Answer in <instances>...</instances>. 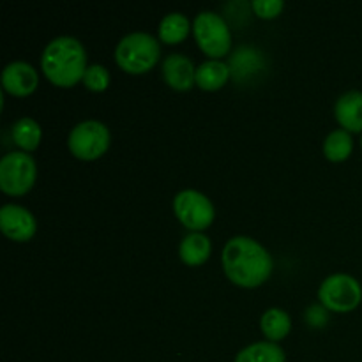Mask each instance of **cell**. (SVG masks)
<instances>
[{
	"instance_id": "obj_1",
	"label": "cell",
	"mask_w": 362,
	"mask_h": 362,
	"mask_svg": "<svg viewBox=\"0 0 362 362\" xmlns=\"http://www.w3.org/2000/svg\"><path fill=\"white\" fill-rule=\"evenodd\" d=\"M223 269L240 286H258L272 271V258L258 240L246 235L232 237L223 247Z\"/></svg>"
},
{
	"instance_id": "obj_2",
	"label": "cell",
	"mask_w": 362,
	"mask_h": 362,
	"mask_svg": "<svg viewBox=\"0 0 362 362\" xmlns=\"http://www.w3.org/2000/svg\"><path fill=\"white\" fill-rule=\"evenodd\" d=\"M41 66L46 76L60 87H71L83 80L87 71V53L83 45L71 35L52 39L42 49Z\"/></svg>"
},
{
	"instance_id": "obj_3",
	"label": "cell",
	"mask_w": 362,
	"mask_h": 362,
	"mask_svg": "<svg viewBox=\"0 0 362 362\" xmlns=\"http://www.w3.org/2000/svg\"><path fill=\"white\" fill-rule=\"evenodd\" d=\"M158 39L148 32H129L119 41L115 48V59L122 69L129 73H145L159 59Z\"/></svg>"
},
{
	"instance_id": "obj_4",
	"label": "cell",
	"mask_w": 362,
	"mask_h": 362,
	"mask_svg": "<svg viewBox=\"0 0 362 362\" xmlns=\"http://www.w3.org/2000/svg\"><path fill=\"white\" fill-rule=\"evenodd\" d=\"M193 32L198 46L211 57H223L232 45L228 23L225 18L212 11H202L193 21Z\"/></svg>"
},
{
	"instance_id": "obj_5",
	"label": "cell",
	"mask_w": 362,
	"mask_h": 362,
	"mask_svg": "<svg viewBox=\"0 0 362 362\" xmlns=\"http://www.w3.org/2000/svg\"><path fill=\"white\" fill-rule=\"evenodd\" d=\"M318 297L327 310L352 311L362 299V286L354 276L336 272L327 276L318 288Z\"/></svg>"
},
{
	"instance_id": "obj_6",
	"label": "cell",
	"mask_w": 362,
	"mask_h": 362,
	"mask_svg": "<svg viewBox=\"0 0 362 362\" xmlns=\"http://www.w3.org/2000/svg\"><path fill=\"white\" fill-rule=\"evenodd\" d=\"M35 180V161L28 152L14 151L0 159V187L9 194H23Z\"/></svg>"
},
{
	"instance_id": "obj_7",
	"label": "cell",
	"mask_w": 362,
	"mask_h": 362,
	"mask_svg": "<svg viewBox=\"0 0 362 362\" xmlns=\"http://www.w3.org/2000/svg\"><path fill=\"white\" fill-rule=\"evenodd\" d=\"M67 145L76 158L95 159L108 148L110 131L99 120H81L71 129Z\"/></svg>"
},
{
	"instance_id": "obj_8",
	"label": "cell",
	"mask_w": 362,
	"mask_h": 362,
	"mask_svg": "<svg viewBox=\"0 0 362 362\" xmlns=\"http://www.w3.org/2000/svg\"><path fill=\"white\" fill-rule=\"evenodd\" d=\"M173 209L184 226L200 232L214 219V205L197 189H182L173 198Z\"/></svg>"
},
{
	"instance_id": "obj_9",
	"label": "cell",
	"mask_w": 362,
	"mask_h": 362,
	"mask_svg": "<svg viewBox=\"0 0 362 362\" xmlns=\"http://www.w3.org/2000/svg\"><path fill=\"white\" fill-rule=\"evenodd\" d=\"M0 228L13 240H28L35 233V218L28 209L7 204L0 209Z\"/></svg>"
},
{
	"instance_id": "obj_10",
	"label": "cell",
	"mask_w": 362,
	"mask_h": 362,
	"mask_svg": "<svg viewBox=\"0 0 362 362\" xmlns=\"http://www.w3.org/2000/svg\"><path fill=\"white\" fill-rule=\"evenodd\" d=\"M37 71L25 60H13L2 71V85L14 95H27L37 87Z\"/></svg>"
},
{
	"instance_id": "obj_11",
	"label": "cell",
	"mask_w": 362,
	"mask_h": 362,
	"mask_svg": "<svg viewBox=\"0 0 362 362\" xmlns=\"http://www.w3.org/2000/svg\"><path fill=\"white\" fill-rule=\"evenodd\" d=\"M163 74L170 87L177 90H187L197 81V67L189 57L182 53H172L163 62Z\"/></svg>"
},
{
	"instance_id": "obj_12",
	"label": "cell",
	"mask_w": 362,
	"mask_h": 362,
	"mask_svg": "<svg viewBox=\"0 0 362 362\" xmlns=\"http://www.w3.org/2000/svg\"><path fill=\"white\" fill-rule=\"evenodd\" d=\"M334 113L346 131H362V92L349 90L336 99Z\"/></svg>"
},
{
	"instance_id": "obj_13",
	"label": "cell",
	"mask_w": 362,
	"mask_h": 362,
	"mask_svg": "<svg viewBox=\"0 0 362 362\" xmlns=\"http://www.w3.org/2000/svg\"><path fill=\"white\" fill-rule=\"evenodd\" d=\"M212 250L211 239L202 232H191L182 237L179 246V255L186 264L200 265L209 258Z\"/></svg>"
},
{
	"instance_id": "obj_14",
	"label": "cell",
	"mask_w": 362,
	"mask_h": 362,
	"mask_svg": "<svg viewBox=\"0 0 362 362\" xmlns=\"http://www.w3.org/2000/svg\"><path fill=\"white\" fill-rule=\"evenodd\" d=\"M230 73L228 64L219 59H209L197 67V83L205 90H216L225 85Z\"/></svg>"
},
{
	"instance_id": "obj_15",
	"label": "cell",
	"mask_w": 362,
	"mask_h": 362,
	"mask_svg": "<svg viewBox=\"0 0 362 362\" xmlns=\"http://www.w3.org/2000/svg\"><path fill=\"white\" fill-rule=\"evenodd\" d=\"M235 362H286V357L278 343L257 341L244 346L235 356Z\"/></svg>"
},
{
	"instance_id": "obj_16",
	"label": "cell",
	"mask_w": 362,
	"mask_h": 362,
	"mask_svg": "<svg viewBox=\"0 0 362 362\" xmlns=\"http://www.w3.org/2000/svg\"><path fill=\"white\" fill-rule=\"evenodd\" d=\"M262 331L267 336L271 341H278L288 334L290 327H292V320L290 315L281 308H269L264 315H262Z\"/></svg>"
},
{
	"instance_id": "obj_17",
	"label": "cell",
	"mask_w": 362,
	"mask_h": 362,
	"mask_svg": "<svg viewBox=\"0 0 362 362\" xmlns=\"http://www.w3.org/2000/svg\"><path fill=\"white\" fill-rule=\"evenodd\" d=\"M13 140L25 151H34L42 136V129L32 117H21L13 124Z\"/></svg>"
},
{
	"instance_id": "obj_18",
	"label": "cell",
	"mask_w": 362,
	"mask_h": 362,
	"mask_svg": "<svg viewBox=\"0 0 362 362\" xmlns=\"http://www.w3.org/2000/svg\"><path fill=\"white\" fill-rule=\"evenodd\" d=\"M354 148V140H352V134L350 131L339 129L331 131V133L325 136L324 141V154L327 156L331 161H343L350 156Z\"/></svg>"
},
{
	"instance_id": "obj_19",
	"label": "cell",
	"mask_w": 362,
	"mask_h": 362,
	"mask_svg": "<svg viewBox=\"0 0 362 362\" xmlns=\"http://www.w3.org/2000/svg\"><path fill=\"white\" fill-rule=\"evenodd\" d=\"M189 32V20L182 13H168L159 21V37L165 42H179Z\"/></svg>"
},
{
	"instance_id": "obj_20",
	"label": "cell",
	"mask_w": 362,
	"mask_h": 362,
	"mask_svg": "<svg viewBox=\"0 0 362 362\" xmlns=\"http://www.w3.org/2000/svg\"><path fill=\"white\" fill-rule=\"evenodd\" d=\"M83 83L85 87L90 88V90H105L110 83V73L105 66L101 64H92L87 67L83 74Z\"/></svg>"
},
{
	"instance_id": "obj_21",
	"label": "cell",
	"mask_w": 362,
	"mask_h": 362,
	"mask_svg": "<svg viewBox=\"0 0 362 362\" xmlns=\"http://www.w3.org/2000/svg\"><path fill=\"white\" fill-rule=\"evenodd\" d=\"M253 9L258 16L262 18H274L278 16L279 11L283 9L285 2L283 0H253Z\"/></svg>"
},
{
	"instance_id": "obj_22",
	"label": "cell",
	"mask_w": 362,
	"mask_h": 362,
	"mask_svg": "<svg viewBox=\"0 0 362 362\" xmlns=\"http://www.w3.org/2000/svg\"><path fill=\"white\" fill-rule=\"evenodd\" d=\"M304 318H306V322L311 327H324L329 318L327 308L322 306V304H311L304 311Z\"/></svg>"
},
{
	"instance_id": "obj_23",
	"label": "cell",
	"mask_w": 362,
	"mask_h": 362,
	"mask_svg": "<svg viewBox=\"0 0 362 362\" xmlns=\"http://www.w3.org/2000/svg\"><path fill=\"white\" fill-rule=\"evenodd\" d=\"M361 144H362V140H361Z\"/></svg>"
}]
</instances>
